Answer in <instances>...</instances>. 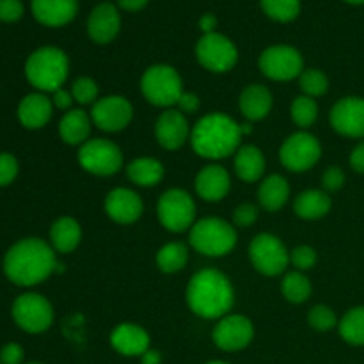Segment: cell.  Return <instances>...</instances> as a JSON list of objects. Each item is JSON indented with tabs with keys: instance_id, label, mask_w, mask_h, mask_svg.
<instances>
[{
	"instance_id": "f35d334b",
	"label": "cell",
	"mask_w": 364,
	"mask_h": 364,
	"mask_svg": "<svg viewBox=\"0 0 364 364\" xmlns=\"http://www.w3.org/2000/svg\"><path fill=\"white\" fill-rule=\"evenodd\" d=\"M290 262L301 270L311 269V267L316 263L315 249L308 247V245H301V247H295L294 251L290 252Z\"/></svg>"
},
{
	"instance_id": "816d5d0a",
	"label": "cell",
	"mask_w": 364,
	"mask_h": 364,
	"mask_svg": "<svg viewBox=\"0 0 364 364\" xmlns=\"http://www.w3.org/2000/svg\"><path fill=\"white\" fill-rule=\"evenodd\" d=\"M240 132H242V135H245V134H251V132H252L251 124H249V123H245V124H240Z\"/></svg>"
},
{
	"instance_id": "6da1fadb",
	"label": "cell",
	"mask_w": 364,
	"mask_h": 364,
	"mask_svg": "<svg viewBox=\"0 0 364 364\" xmlns=\"http://www.w3.org/2000/svg\"><path fill=\"white\" fill-rule=\"evenodd\" d=\"M57 259L52 245L41 238H23L7 251L4 272L18 287H34L55 270Z\"/></svg>"
},
{
	"instance_id": "7c38bea8",
	"label": "cell",
	"mask_w": 364,
	"mask_h": 364,
	"mask_svg": "<svg viewBox=\"0 0 364 364\" xmlns=\"http://www.w3.org/2000/svg\"><path fill=\"white\" fill-rule=\"evenodd\" d=\"M302 66L301 52L294 46H270L259 55V70L272 80H294L302 73Z\"/></svg>"
},
{
	"instance_id": "681fc988",
	"label": "cell",
	"mask_w": 364,
	"mask_h": 364,
	"mask_svg": "<svg viewBox=\"0 0 364 364\" xmlns=\"http://www.w3.org/2000/svg\"><path fill=\"white\" fill-rule=\"evenodd\" d=\"M215 25H217V18L213 16V14H205V16H201V20H199V27H201V31L205 32V34H212V32H215Z\"/></svg>"
},
{
	"instance_id": "ab89813d",
	"label": "cell",
	"mask_w": 364,
	"mask_h": 364,
	"mask_svg": "<svg viewBox=\"0 0 364 364\" xmlns=\"http://www.w3.org/2000/svg\"><path fill=\"white\" fill-rule=\"evenodd\" d=\"M18 174V162L11 153H0V187L13 183Z\"/></svg>"
},
{
	"instance_id": "e0dca14e",
	"label": "cell",
	"mask_w": 364,
	"mask_h": 364,
	"mask_svg": "<svg viewBox=\"0 0 364 364\" xmlns=\"http://www.w3.org/2000/svg\"><path fill=\"white\" fill-rule=\"evenodd\" d=\"M142 199L130 188H114L105 199V212L119 224H132L142 215Z\"/></svg>"
},
{
	"instance_id": "11a10c76",
	"label": "cell",
	"mask_w": 364,
	"mask_h": 364,
	"mask_svg": "<svg viewBox=\"0 0 364 364\" xmlns=\"http://www.w3.org/2000/svg\"><path fill=\"white\" fill-rule=\"evenodd\" d=\"M28 364H43V363H28Z\"/></svg>"
},
{
	"instance_id": "c3c4849f",
	"label": "cell",
	"mask_w": 364,
	"mask_h": 364,
	"mask_svg": "<svg viewBox=\"0 0 364 364\" xmlns=\"http://www.w3.org/2000/svg\"><path fill=\"white\" fill-rule=\"evenodd\" d=\"M148 2L149 0H117V4H119L121 9L132 11V13H134V11L144 9V7L148 6Z\"/></svg>"
},
{
	"instance_id": "60d3db41",
	"label": "cell",
	"mask_w": 364,
	"mask_h": 364,
	"mask_svg": "<svg viewBox=\"0 0 364 364\" xmlns=\"http://www.w3.org/2000/svg\"><path fill=\"white\" fill-rule=\"evenodd\" d=\"M23 16V4L21 0H0V21L13 23Z\"/></svg>"
},
{
	"instance_id": "7a4b0ae2",
	"label": "cell",
	"mask_w": 364,
	"mask_h": 364,
	"mask_svg": "<svg viewBox=\"0 0 364 364\" xmlns=\"http://www.w3.org/2000/svg\"><path fill=\"white\" fill-rule=\"evenodd\" d=\"M235 295L230 279L219 270L205 269L192 276L187 302L201 318H223L233 306Z\"/></svg>"
},
{
	"instance_id": "5b68a950",
	"label": "cell",
	"mask_w": 364,
	"mask_h": 364,
	"mask_svg": "<svg viewBox=\"0 0 364 364\" xmlns=\"http://www.w3.org/2000/svg\"><path fill=\"white\" fill-rule=\"evenodd\" d=\"M191 245L206 256H224L233 251L237 244V231L226 220L206 217L198 220L191 230Z\"/></svg>"
},
{
	"instance_id": "f1b7e54d",
	"label": "cell",
	"mask_w": 364,
	"mask_h": 364,
	"mask_svg": "<svg viewBox=\"0 0 364 364\" xmlns=\"http://www.w3.org/2000/svg\"><path fill=\"white\" fill-rule=\"evenodd\" d=\"M295 213L301 219L313 220L327 215L331 210V198L322 191H306L295 199Z\"/></svg>"
},
{
	"instance_id": "2e32d148",
	"label": "cell",
	"mask_w": 364,
	"mask_h": 364,
	"mask_svg": "<svg viewBox=\"0 0 364 364\" xmlns=\"http://www.w3.org/2000/svg\"><path fill=\"white\" fill-rule=\"evenodd\" d=\"M331 124L345 137H364V98L347 96L331 110Z\"/></svg>"
},
{
	"instance_id": "f907efd6",
	"label": "cell",
	"mask_w": 364,
	"mask_h": 364,
	"mask_svg": "<svg viewBox=\"0 0 364 364\" xmlns=\"http://www.w3.org/2000/svg\"><path fill=\"white\" fill-rule=\"evenodd\" d=\"M141 363L142 364H160L162 363V355H160L159 350H146L144 354L141 355Z\"/></svg>"
},
{
	"instance_id": "ac0fdd59",
	"label": "cell",
	"mask_w": 364,
	"mask_h": 364,
	"mask_svg": "<svg viewBox=\"0 0 364 364\" xmlns=\"http://www.w3.org/2000/svg\"><path fill=\"white\" fill-rule=\"evenodd\" d=\"M121 28V18L116 6L110 2H103L91 11L87 20L89 38L95 43L105 45L117 36Z\"/></svg>"
},
{
	"instance_id": "f5cc1de1",
	"label": "cell",
	"mask_w": 364,
	"mask_h": 364,
	"mask_svg": "<svg viewBox=\"0 0 364 364\" xmlns=\"http://www.w3.org/2000/svg\"><path fill=\"white\" fill-rule=\"evenodd\" d=\"M347 4H352V6H363L364 0H345Z\"/></svg>"
},
{
	"instance_id": "7dc6e473",
	"label": "cell",
	"mask_w": 364,
	"mask_h": 364,
	"mask_svg": "<svg viewBox=\"0 0 364 364\" xmlns=\"http://www.w3.org/2000/svg\"><path fill=\"white\" fill-rule=\"evenodd\" d=\"M178 105H180V109L183 110V112H194V110H198L199 107V98L194 95V92H185L180 96V100H178Z\"/></svg>"
},
{
	"instance_id": "836d02e7",
	"label": "cell",
	"mask_w": 364,
	"mask_h": 364,
	"mask_svg": "<svg viewBox=\"0 0 364 364\" xmlns=\"http://www.w3.org/2000/svg\"><path fill=\"white\" fill-rule=\"evenodd\" d=\"M263 13L276 21L295 20L301 13V0H262Z\"/></svg>"
},
{
	"instance_id": "277c9868",
	"label": "cell",
	"mask_w": 364,
	"mask_h": 364,
	"mask_svg": "<svg viewBox=\"0 0 364 364\" xmlns=\"http://www.w3.org/2000/svg\"><path fill=\"white\" fill-rule=\"evenodd\" d=\"M70 71V60L66 53L55 46L38 48L25 63L27 80L36 89L45 92H55L63 87Z\"/></svg>"
},
{
	"instance_id": "484cf974",
	"label": "cell",
	"mask_w": 364,
	"mask_h": 364,
	"mask_svg": "<svg viewBox=\"0 0 364 364\" xmlns=\"http://www.w3.org/2000/svg\"><path fill=\"white\" fill-rule=\"evenodd\" d=\"M82 230L80 224L71 217H63V219L55 220L50 230V240H52V247L59 252H71L77 249L80 244Z\"/></svg>"
},
{
	"instance_id": "d4e9b609",
	"label": "cell",
	"mask_w": 364,
	"mask_h": 364,
	"mask_svg": "<svg viewBox=\"0 0 364 364\" xmlns=\"http://www.w3.org/2000/svg\"><path fill=\"white\" fill-rule=\"evenodd\" d=\"M89 132H91V119L80 109L66 112L59 123V135L66 144H84L85 139L89 137Z\"/></svg>"
},
{
	"instance_id": "d6a6232c",
	"label": "cell",
	"mask_w": 364,
	"mask_h": 364,
	"mask_svg": "<svg viewBox=\"0 0 364 364\" xmlns=\"http://www.w3.org/2000/svg\"><path fill=\"white\" fill-rule=\"evenodd\" d=\"M281 290H283V295L288 301L295 302V304H301V302L308 301L309 294H311V283H309V279L304 274L290 272L283 279Z\"/></svg>"
},
{
	"instance_id": "44dd1931",
	"label": "cell",
	"mask_w": 364,
	"mask_h": 364,
	"mask_svg": "<svg viewBox=\"0 0 364 364\" xmlns=\"http://www.w3.org/2000/svg\"><path fill=\"white\" fill-rule=\"evenodd\" d=\"M110 343L119 354L135 358L149 350V336L141 326L135 323H121L110 334Z\"/></svg>"
},
{
	"instance_id": "4fadbf2b",
	"label": "cell",
	"mask_w": 364,
	"mask_h": 364,
	"mask_svg": "<svg viewBox=\"0 0 364 364\" xmlns=\"http://www.w3.org/2000/svg\"><path fill=\"white\" fill-rule=\"evenodd\" d=\"M322 155V148L316 137L306 132H297L290 135L281 146L279 159L287 169L295 171V173H304L311 169Z\"/></svg>"
},
{
	"instance_id": "9a60e30c",
	"label": "cell",
	"mask_w": 364,
	"mask_h": 364,
	"mask_svg": "<svg viewBox=\"0 0 364 364\" xmlns=\"http://www.w3.org/2000/svg\"><path fill=\"white\" fill-rule=\"evenodd\" d=\"M255 334L251 320L242 315H226L213 329V341L220 350L235 352L247 347Z\"/></svg>"
},
{
	"instance_id": "603a6c76",
	"label": "cell",
	"mask_w": 364,
	"mask_h": 364,
	"mask_svg": "<svg viewBox=\"0 0 364 364\" xmlns=\"http://www.w3.org/2000/svg\"><path fill=\"white\" fill-rule=\"evenodd\" d=\"M230 174L220 166H206L196 178V192L205 201H220L230 192Z\"/></svg>"
},
{
	"instance_id": "d6986e66",
	"label": "cell",
	"mask_w": 364,
	"mask_h": 364,
	"mask_svg": "<svg viewBox=\"0 0 364 364\" xmlns=\"http://www.w3.org/2000/svg\"><path fill=\"white\" fill-rule=\"evenodd\" d=\"M32 14L46 27L70 23L78 11V0H32Z\"/></svg>"
},
{
	"instance_id": "9c48e42d",
	"label": "cell",
	"mask_w": 364,
	"mask_h": 364,
	"mask_svg": "<svg viewBox=\"0 0 364 364\" xmlns=\"http://www.w3.org/2000/svg\"><path fill=\"white\" fill-rule=\"evenodd\" d=\"M13 318L16 326L27 333H45L53 322V308L43 295L23 294L14 301Z\"/></svg>"
},
{
	"instance_id": "74e56055",
	"label": "cell",
	"mask_w": 364,
	"mask_h": 364,
	"mask_svg": "<svg viewBox=\"0 0 364 364\" xmlns=\"http://www.w3.org/2000/svg\"><path fill=\"white\" fill-rule=\"evenodd\" d=\"M71 95H73V100H77L82 105L95 103L96 96H98V85H96V82L89 77L77 78V80L73 82V87H71Z\"/></svg>"
},
{
	"instance_id": "b9f144b4",
	"label": "cell",
	"mask_w": 364,
	"mask_h": 364,
	"mask_svg": "<svg viewBox=\"0 0 364 364\" xmlns=\"http://www.w3.org/2000/svg\"><path fill=\"white\" fill-rule=\"evenodd\" d=\"M343 183H345V173L340 169V167L333 166V167H329L326 173H323L322 185H323V188H326V191L336 192V191H340L341 187H343Z\"/></svg>"
},
{
	"instance_id": "3957f363",
	"label": "cell",
	"mask_w": 364,
	"mask_h": 364,
	"mask_svg": "<svg viewBox=\"0 0 364 364\" xmlns=\"http://www.w3.org/2000/svg\"><path fill=\"white\" fill-rule=\"evenodd\" d=\"M242 132L240 124L224 114H210L198 121L191 132L192 148L205 159L219 160L238 151Z\"/></svg>"
},
{
	"instance_id": "52a82bcc",
	"label": "cell",
	"mask_w": 364,
	"mask_h": 364,
	"mask_svg": "<svg viewBox=\"0 0 364 364\" xmlns=\"http://www.w3.org/2000/svg\"><path fill=\"white\" fill-rule=\"evenodd\" d=\"M78 162L87 173L96 174V176H110L121 169L123 155L112 141L92 139V141H85L80 146Z\"/></svg>"
},
{
	"instance_id": "7bdbcfd3",
	"label": "cell",
	"mask_w": 364,
	"mask_h": 364,
	"mask_svg": "<svg viewBox=\"0 0 364 364\" xmlns=\"http://www.w3.org/2000/svg\"><path fill=\"white\" fill-rule=\"evenodd\" d=\"M235 224L240 228H247L258 219V208L252 205H240L233 213Z\"/></svg>"
},
{
	"instance_id": "8992f818",
	"label": "cell",
	"mask_w": 364,
	"mask_h": 364,
	"mask_svg": "<svg viewBox=\"0 0 364 364\" xmlns=\"http://www.w3.org/2000/svg\"><path fill=\"white\" fill-rule=\"evenodd\" d=\"M141 89L146 100L159 107L174 105L183 95L180 75L173 66H166V64L148 68L142 75Z\"/></svg>"
},
{
	"instance_id": "e575fe53",
	"label": "cell",
	"mask_w": 364,
	"mask_h": 364,
	"mask_svg": "<svg viewBox=\"0 0 364 364\" xmlns=\"http://www.w3.org/2000/svg\"><path fill=\"white\" fill-rule=\"evenodd\" d=\"M318 117V105L311 96H299L291 103V119L302 128L311 127Z\"/></svg>"
},
{
	"instance_id": "5bb4252c",
	"label": "cell",
	"mask_w": 364,
	"mask_h": 364,
	"mask_svg": "<svg viewBox=\"0 0 364 364\" xmlns=\"http://www.w3.org/2000/svg\"><path fill=\"white\" fill-rule=\"evenodd\" d=\"M134 109L123 96H105L95 102L91 110L92 123L105 132H119L132 121Z\"/></svg>"
},
{
	"instance_id": "f6af8a7d",
	"label": "cell",
	"mask_w": 364,
	"mask_h": 364,
	"mask_svg": "<svg viewBox=\"0 0 364 364\" xmlns=\"http://www.w3.org/2000/svg\"><path fill=\"white\" fill-rule=\"evenodd\" d=\"M350 167L355 173L364 174V141L359 142L350 153Z\"/></svg>"
},
{
	"instance_id": "bcb514c9",
	"label": "cell",
	"mask_w": 364,
	"mask_h": 364,
	"mask_svg": "<svg viewBox=\"0 0 364 364\" xmlns=\"http://www.w3.org/2000/svg\"><path fill=\"white\" fill-rule=\"evenodd\" d=\"M71 102H73V95H71V92H68V91H64L63 87L57 89V91L53 92L52 103L57 107V109L70 110Z\"/></svg>"
},
{
	"instance_id": "ee69618b",
	"label": "cell",
	"mask_w": 364,
	"mask_h": 364,
	"mask_svg": "<svg viewBox=\"0 0 364 364\" xmlns=\"http://www.w3.org/2000/svg\"><path fill=\"white\" fill-rule=\"evenodd\" d=\"M23 363V348L18 343H7L0 350V364H21Z\"/></svg>"
},
{
	"instance_id": "d590c367",
	"label": "cell",
	"mask_w": 364,
	"mask_h": 364,
	"mask_svg": "<svg viewBox=\"0 0 364 364\" xmlns=\"http://www.w3.org/2000/svg\"><path fill=\"white\" fill-rule=\"evenodd\" d=\"M301 87L306 96H322L329 89V80L320 70H306L301 73Z\"/></svg>"
},
{
	"instance_id": "f546056e",
	"label": "cell",
	"mask_w": 364,
	"mask_h": 364,
	"mask_svg": "<svg viewBox=\"0 0 364 364\" xmlns=\"http://www.w3.org/2000/svg\"><path fill=\"white\" fill-rule=\"evenodd\" d=\"M128 178L141 187H153L164 178V166L155 159H137L127 167Z\"/></svg>"
},
{
	"instance_id": "ba28073f",
	"label": "cell",
	"mask_w": 364,
	"mask_h": 364,
	"mask_svg": "<svg viewBox=\"0 0 364 364\" xmlns=\"http://www.w3.org/2000/svg\"><path fill=\"white\" fill-rule=\"evenodd\" d=\"M159 219L166 230L181 233L194 226L196 205L191 194L181 188H171L164 192L159 201Z\"/></svg>"
},
{
	"instance_id": "8d00e7d4",
	"label": "cell",
	"mask_w": 364,
	"mask_h": 364,
	"mask_svg": "<svg viewBox=\"0 0 364 364\" xmlns=\"http://www.w3.org/2000/svg\"><path fill=\"white\" fill-rule=\"evenodd\" d=\"M308 320H309V326H311L313 329L322 331V333L334 329L338 323L336 315H334L333 309L327 308V306H315V308L309 311Z\"/></svg>"
},
{
	"instance_id": "4dcf8cb0",
	"label": "cell",
	"mask_w": 364,
	"mask_h": 364,
	"mask_svg": "<svg viewBox=\"0 0 364 364\" xmlns=\"http://www.w3.org/2000/svg\"><path fill=\"white\" fill-rule=\"evenodd\" d=\"M188 259V249L187 245L180 244V242H173V244L164 245L156 255V263H159L160 270L166 274H174L185 267Z\"/></svg>"
},
{
	"instance_id": "4316f807",
	"label": "cell",
	"mask_w": 364,
	"mask_h": 364,
	"mask_svg": "<svg viewBox=\"0 0 364 364\" xmlns=\"http://www.w3.org/2000/svg\"><path fill=\"white\" fill-rule=\"evenodd\" d=\"M235 171L244 181H256L265 173V156L255 146H244L235 156Z\"/></svg>"
},
{
	"instance_id": "cb8c5ba5",
	"label": "cell",
	"mask_w": 364,
	"mask_h": 364,
	"mask_svg": "<svg viewBox=\"0 0 364 364\" xmlns=\"http://www.w3.org/2000/svg\"><path fill=\"white\" fill-rule=\"evenodd\" d=\"M240 109L251 121H259L272 109V95L265 85L252 84L244 89L240 96Z\"/></svg>"
},
{
	"instance_id": "83f0119b",
	"label": "cell",
	"mask_w": 364,
	"mask_h": 364,
	"mask_svg": "<svg viewBox=\"0 0 364 364\" xmlns=\"http://www.w3.org/2000/svg\"><path fill=\"white\" fill-rule=\"evenodd\" d=\"M288 198H290V187L283 176L272 174V176L263 180L258 192V199L263 208L269 210V212H276L288 201Z\"/></svg>"
},
{
	"instance_id": "30bf717a",
	"label": "cell",
	"mask_w": 364,
	"mask_h": 364,
	"mask_svg": "<svg viewBox=\"0 0 364 364\" xmlns=\"http://www.w3.org/2000/svg\"><path fill=\"white\" fill-rule=\"evenodd\" d=\"M249 256L258 272L265 276H279L290 263V252L277 237L262 233L249 245Z\"/></svg>"
},
{
	"instance_id": "1f68e13d",
	"label": "cell",
	"mask_w": 364,
	"mask_h": 364,
	"mask_svg": "<svg viewBox=\"0 0 364 364\" xmlns=\"http://www.w3.org/2000/svg\"><path fill=\"white\" fill-rule=\"evenodd\" d=\"M340 334L347 343L364 345V306L347 311L340 322Z\"/></svg>"
},
{
	"instance_id": "8fae6325",
	"label": "cell",
	"mask_w": 364,
	"mask_h": 364,
	"mask_svg": "<svg viewBox=\"0 0 364 364\" xmlns=\"http://www.w3.org/2000/svg\"><path fill=\"white\" fill-rule=\"evenodd\" d=\"M196 55H198L201 66L213 71V73L230 71L238 59L237 46L226 36L217 34V32L203 34V38L196 45Z\"/></svg>"
},
{
	"instance_id": "7402d4cb",
	"label": "cell",
	"mask_w": 364,
	"mask_h": 364,
	"mask_svg": "<svg viewBox=\"0 0 364 364\" xmlns=\"http://www.w3.org/2000/svg\"><path fill=\"white\" fill-rule=\"evenodd\" d=\"M53 103L48 96L41 92H32L25 96L18 105V119L28 130H38L50 121Z\"/></svg>"
},
{
	"instance_id": "db71d44e",
	"label": "cell",
	"mask_w": 364,
	"mask_h": 364,
	"mask_svg": "<svg viewBox=\"0 0 364 364\" xmlns=\"http://www.w3.org/2000/svg\"><path fill=\"white\" fill-rule=\"evenodd\" d=\"M206 364H228V363H223V361H212V363H206Z\"/></svg>"
},
{
	"instance_id": "ffe728a7",
	"label": "cell",
	"mask_w": 364,
	"mask_h": 364,
	"mask_svg": "<svg viewBox=\"0 0 364 364\" xmlns=\"http://www.w3.org/2000/svg\"><path fill=\"white\" fill-rule=\"evenodd\" d=\"M155 134L162 148L178 149L185 144L191 130L180 110H166L156 121Z\"/></svg>"
}]
</instances>
